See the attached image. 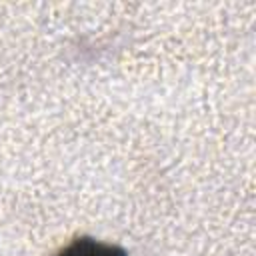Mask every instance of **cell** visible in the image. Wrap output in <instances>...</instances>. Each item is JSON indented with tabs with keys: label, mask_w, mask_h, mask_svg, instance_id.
<instances>
[{
	"label": "cell",
	"mask_w": 256,
	"mask_h": 256,
	"mask_svg": "<svg viewBox=\"0 0 256 256\" xmlns=\"http://www.w3.org/2000/svg\"><path fill=\"white\" fill-rule=\"evenodd\" d=\"M54 256H128L120 246L100 242L90 236H82L72 240L68 246L58 250Z\"/></svg>",
	"instance_id": "cell-1"
}]
</instances>
